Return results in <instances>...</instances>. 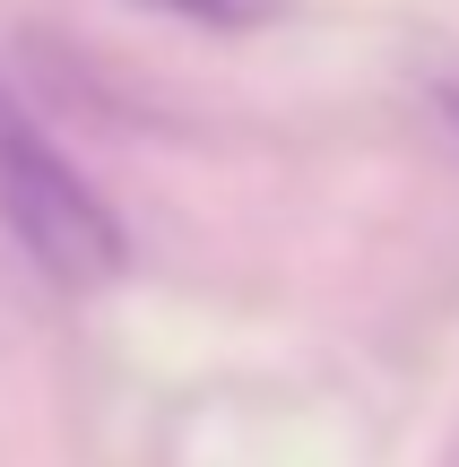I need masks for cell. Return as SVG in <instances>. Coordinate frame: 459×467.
Instances as JSON below:
<instances>
[{
	"mask_svg": "<svg viewBox=\"0 0 459 467\" xmlns=\"http://www.w3.org/2000/svg\"><path fill=\"white\" fill-rule=\"evenodd\" d=\"M443 121H451V130H459V87H443Z\"/></svg>",
	"mask_w": 459,
	"mask_h": 467,
	"instance_id": "cell-3",
	"label": "cell"
},
{
	"mask_svg": "<svg viewBox=\"0 0 459 467\" xmlns=\"http://www.w3.org/2000/svg\"><path fill=\"white\" fill-rule=\"evenodd\" d=\"M0 234L61 295H104L130 277V225L87 182V165L35 121L17 87H0Z\"/></svg>",
	"mask_w": 459,
	"mask_h": 467,
	"instance_id": "cell-1",
	"label": "cell"
},
{
	"mask_svg": "<svg viewBox=\"0 0 459 467\" xmlns=\"http://www.w3.org/2000/svg\"><path fill=\"white\" fill-rule=\"evenodd\" d=\"M156 17H183V26H208V35H252L277 17V0H139Z\"/></svg>",
	"mask_w": 459,
	"mask_h": 467,
	"instance_id": "cell-2",
	"label": "cell"
},
{
	"mask_svg": "<svg viewBox=\"0 0 459 467\" xmlns=\"http://www.w3.org/2000/svg\"><path fill=\"white\" fill-rule=\"evenodd\" d=\"M443 467H459V441H451V451H443Z\"/></svg>",
	"mask_w": 459,
	"mask_h": 467,
	"instance_id": "cell-4",
	"label": "cell"
}]
</instances>
